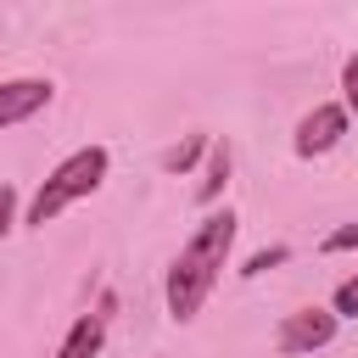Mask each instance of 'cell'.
<instances>
[{
  "label": "cell",
  "instance_id": "1",
  "mask_svg": "<svg viewBox=\"0 0 358 358\" xmlns=\"http://www.w3.org/2000/svg\"><path fill=\"white\" fill-rule=\"evenodd\" d=\"M229 246H235V213L218 207V213H207V218L196 224V235H190L185 252L173 257V268H168V313H173L179 324L196 319V308H201L207 291L218 285Z\"/></svg>",
  "mask_w": 358,
  "mask_h": 358
},
{
  "label": "cell",
  "instance_id": "2",
  "mask_svg": "<svg viewBox=\"0 0 358 358\" xmlns=\"http://www.w3.org/2000/svg\"><path fill=\"white\" fill-rule=\"evenodd\" d=\"M106 145H84V151H73L45 185H39V196H34V207H28V224H50L62 207H73L78 196H90V190H101V179H106Z\"/></svg>",
  "mask_w": 358,
  "mask_h": 358
},
{
  "label": "cell",
  "instance_id": "3",
  "mask_svg": "<svg viewBox=\"0 0 358 358\" xmlns=\"http://www.w3.org/2000/svg\"><path fill=\"white\" fill-rule=\"evenodd\" d=\"M336 341V308H302L280 324V352H319Z\"/></svg>",
  "mask_w": 358,
  "mask_h": 358
},
{
  "label": "cell",
  "instance_id": "4",
  "mask_svg": "<svg viewBox=\"0 0 358 358\" xmlns=\"http://www.w3.org/2000/svg\"><path fill=\"white\" fill-rule=\"evenodd\" d=\"M341 134H347V106H313L296 123V157H324Z\"/></svg>",
  "mask_w": 358,
  "mask_h": 358
},
{
  "label": "cell",
  "instance_id": "5",
  "mask_svg": "<svg viewBox=\"0 0 358 358\" xmlns=\"http://www.w3.org/2000/svg\"><path fill=\"white\" fill-rule=\"evenodd\" d=\"M50 95H56L50 78H11V84H0V129L34 117L39 106H50Z\"/></svg>",
  "mask_w": 358,
  "mask_h": 358
},
{
  "label": "cell",
  "instance_id": "6",
  "mask_svg": "<svg viewBox=\"0 0 358 358\" xmlns=\"http://www.w3.org/2000/svg\"><path fill=\"white\" fill-rule=\"evenodd\" d=\"M101 341H106V313H84V319H73V330L62 336L56 358H95Z\"/></svg>",
  "mask_w": 358,
  "mask_h": 358
},
{
  "label": "cell",
  "instance_id": "7",
  "mask_svg": "<svg viewBox=\"0 0 358 358\" xmlns=\"http://www.w3.org/2000/svg\"><path fill=\"white\" fill-rule=\"evenodd\" d=\"M224 179H229V145H207V173H201V185H196V201H201V207L218 201Z\"/></svg>",
  "mask_w": 358,
  "mask_h": 358
},
{
  "label": "cell",
  "instance_id": "8",
  "mask_svg": "<svg viewBox=\"0 0 358 358\" xmlns=\"http://www.w3.org/2000/svg\"><path fill=\"white\" fill-rule=\"evenodd\" d=\"M201 151H207V140H201V134H190V140H185L179 151H168V157H162V168H173V173H179V168H190V162H196Z\"/></svg>",
  "mask_w": 358,
  "mask_h": 358
},
{
  "label": "cell",
  "instance_id": "9",
  "mask_svg": "<svg viewBox=\"0 0 358 358\" xmlns=\"http://www.w3.org/2000/svg\"><path fill=\"white\" fill-rule=\"evenodd\" d=\"M336 319H358V274L336 291Z\"/></svg>",
  "mask_w": 358,
  "mask_h": 358
},
{
  "label": "cell",
  "instance_id": "10",
  "mask_svg": "<svg viewBox=\"0 0 358 358\" xmlns=\"http://www.w3.org/2000/svg\"><path fill=\"white\" fill-rule=\"evenodd\" d=\"M352 246H358V224H341L324 235V252H352Z\"/></svg>",
  "mask_w": 358,
  "mask_h": 358
},
{
  "label": "cell",
  "instance_id": "11",
  "mask_svg": "<svg viewBox=\"0 0 358 358\" xmlns=\"http://www.w3.org/2000/svg\"><path fill=\"white\" fill-rule=\"evenodd\" d=\"M341 95H347V112H358V56H347L341 67Z\"/></svg>",
  "mask_w": 358,
  "mask_h": 358
},
{
  "label": "cell",
  "instance_id": "12",
  "mask_svg": "<svg viewBox=\"0 0 358 358\" xmlns=\"http://www.w3.org/2000/svg\"><path fill=\"white\" fill-rule=\"evenodd\" d=\"M274 263H285V246H268V252L246 257V268H241V274H263V268H274Z\"/></svg>",
  "mask_w": 358,
  "mask_h": 358
},
{
  "label": "cell",
  "instance_id": "13",
  "mask_svg": "<svg viewBox=\"0 0 358 358\" xmlns=\"http://www.w3.org/2000/svg\"><path fill=\"white\" fill-rule=\"evenodd\" d=\"M11 224H17V190H11V185H0V235H6Z\"/></svg>",
  "mask_w": 358,
  "mask_h": 358
}]
</instances>
